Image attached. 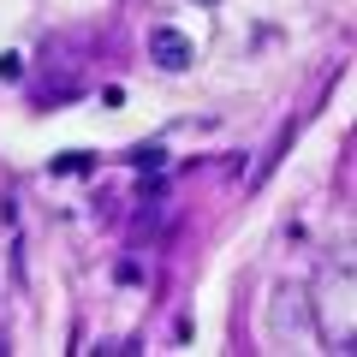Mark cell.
Wrapping results in <instances>:
<instances>
[{
	"instance_id": "2",
	"label": "cell",
	"mask_w": 357,
	"mask_h": 357,
	"mask_svg": "<svg viewBox=\"0 0 357 357\" xmlns=\"http://www.w3.org/2000/svg\"><path fill=\"white\" fill-rule=\"evenodd\" d=\"M54 173H89V155H60V161H54Z\"/></svg>"
},
{
	"instance_id": "3",
	"label": "cell",
	"mask_w": 357,
	"mask_h": 357,
	"mask_svg": "<svg viewBox=\"0 0 357 357\" xmlns=\"http://www.w3.org/2000/svg\"><path fill=\"white\" fill-rule=\"evenodd\" d=\"M197 6H215V0H197Z\"/></svg>"
},
{
	"instance_id": "1",
	"label": "cell",
	"mask_w": 357,
	"mask_h": 357,
	"mask_svg": "<svg viewBox=\"0 0 357 357\" xmlns=\"http://www.w3.org/2000/svg\"><path fill=\"white\" fill-rule=\"evenodd\" d=\"M149 60L161 66V72H185V66L197 60V42L185 36V30H173V24H161L149 36Z\"/></svg>"
}]
</instances>
